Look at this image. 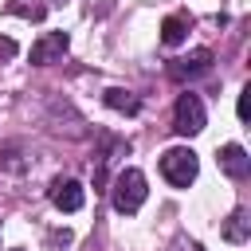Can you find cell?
<instances>
[{
	"instance_id": "1",
	"label": "cell",
	"mask_w": 251,
	"mask_h": 251,
	"mask_svg": "<svg viewBox=\"0 0 251 251\" xmlns=\"http://www.w3.org/2000/svg\"><path fill=\"white\" fill-rule=\"evenodd\" d=\"M149 188H145V173L141 169H122L118 180H114V208L122 216H133L141 204H145Z\"/></svg>"
},
{
	"instance_id": "2",
	"label": "cell",
	"mask_w": 251,
	"mask_h": 251,
	"mask_svg": "<svg viewBox=\"0 0 251 251\" xmlns=\"http://www.w3.org/2000/svg\"><path fill=\"white\" fill-rule=\"evenodd\" d=\"M196 169H200V161H196V153L184 149V145L161 153V173H165V180H169L173 188H188V184L196 180Z\"/></svg>"
},
{
	"instance_id": "3",
	"label": "cell",
	"mask_w": 251,
	"mask_h": 251,
	"mask_svg": "<svg viewBox=\"0 0 251 251\" xmlns=\"http://www.w3.org/2000/svg\"><path fill=\"white\" fill-rule=\"evenodd\" d=\"M173 129H176V133H184V137H192V133H200V129H204V102H200L196 94H180V98H176Z\"/></svg>"
},
{
	"instance_id": "4",
	"label": "cell",
	"mask_w": 251,
	"mask_h": 251,
	"mask_svg": "<svg viewBox=\"0 0 251 251\" xmlns=\"http://www.w3.org/2000/svg\"><path fill=\"white\" fill-rule=\"evenodd\" d=\"M82 200H86V192H82V184H78V180L59 176V180L51 184V204H55L59 212H78V208H82Z\"/></svg>"
},
{
	"instance_id": "5",
	"label": "cell",
	"mask_w": 251,
	"mask_h": 251,
	"mask_svg": "<svg viewBox=\"0 0 251 251\" xmlns=\"http://www.w3.org/2000/svg\"><path fill=\"white\" fill-rule=\"evenodd\" d=\"M67 47H71V39H67V31H47V35H39V43L31 47V63H55V59H63L67 55Z\"/></svg>"
},
{
	"instance_id": "6",
	"label": "cell",
	"mask_w": 251,
	"mask_h": 251,
	"mask_svg": "<svg viewBox=\"0 0 251 251\" xmlns=\"http://www.w3.org/2000/svg\"><path fill=\"white\" fill-rule=\"evenodd\" d=\"M212 71V51H192L188 59H176L173 67H169V75L173 78H200V75H208Z\"/></svg>"
},
{
	"instance_id": "7",
	"label": "cell",
	"mask_w": 251,
	"mask_h": 251,
	"mask_svg": "<svg viewBox=\"0 0 251 251\" xmlns=\"http://www.w3.org/2000/svg\"><path fill=\"white\" fill-rule=\"evenodd\" d=\"M220 169H224L227 176H235V180H239V176H247V173H251V157H247V149H243V145H235V141H231V145H224V149H220Z\"/></svg>"
},
{
	"instance_id": "8",
	"label": "cell",
	"mask_w": 251,
	"mask_h": 251,
	"mask_svg": "<svg viewBox=\"0 0 251 251\" xmlns=\"http://www.w3.org/2000/svg\"><path fill=\"white\" fill-rule=\"evenodd\" d=\"M184 31H188V20L184 16H169L161 24V43L165 47H176V43H184Z\"/></svg>"
},
{
	"instance_id": "9",
	"label": "cell",
	"mask_w": 251,
	"mask_h": 251,
	"mask_svg": "<svg viewBox=\"0 0 251 251\" xmlns=\"http://www.w3.org/2000/svg\"><path fill=\"white\" fill-rule=\"evenodd\" d=\"M224 235H227L231 243H243V239H247V212H243V208H235V212H231V220H227Z\"/></svg>"
},
{
	"instance_id": "10",
	"label": "cell",
	"mask_w": 251,
	"mask_h": 251,
	"mask_svg": "<svg viewBox=\"0 0 251 251\" xmlns=\"http://www.w3.org/2000/svg\"><path fill=\"white\" fill-rule=\"evenodd\" d=\"M106 106L126 110V114H137V98H133L129 90H106Z\"/></svg>"
},
{
	"instance_id": "11",
	"label": "cell",
	"mask_w": 251,
	"mask_h": 251,
	"mask_svg": "<svg viewBox=\"0 0 251 251\" xmlns=\"http://www.w3.org/2000/svg\"><path fill=\"white\" fill-rule=\"evenodd\" d=\"M0 55L12 59V55H16V43H12V39H0Z\"/></svg>"
}]
</instances>
